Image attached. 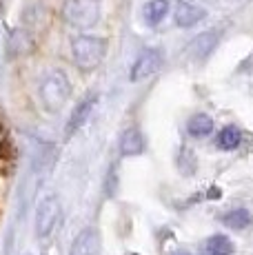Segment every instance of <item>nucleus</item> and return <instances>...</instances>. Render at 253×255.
Segmentation results:
<instances>
[{
    "mask_svg": "<svg viewBox=\"0 0 253 255\" xmlns=\"http://www.w3.org/2000/svg\"><path fill=\"white\" fill-rule=\"evenodd\" d=\"M107 56V40L100 36H78L71 40V58L82 71H96Z\"/></svg>",
    "mask_w": 253,
    "mask_h": 255,
    "instance_id": "nucleus-1",
    "label": "nucleus"
},
{
    "mask_svg": "<svg viewBox=\"0 0 253 255\" xmlns=\"http://www.w3.org/2000/svg\"><path fill=\"white\" fill-rule=\"evenodd\" d=\"M204 16H207V11H204L202 7L191 4V2H180L176 7V11H173V20H176V24L178 27H184V29L198 24Z\"/></svg>",
    "mask_w": 253,
    "mask_h": 255,
    "instance_id": "nucleus-8",
    "label": "nucleus"
},
{
    "mask_svg": "<svg viewBox=\"0 0 253 255\" xmlns=\"http://www.w3.org/2000/svg\"><path fill=\"white\" fill-rule=\"evenodd\" d=\"M96 102H98V96H96V93H91V96L82 98V100L74 107V111H71L69 120H67V127H65V135H67V138H71V135L78 133V131L82 129V125L89 120V116H91V111H94Z\"/></svg>",
    "mask_w": 253,
    "mask_h": 255,
    "instance_id": "nucleus-6",
    "label": "nucleus"
},
{
    "mask_svg": "<svg viewBox=\"0 0 253 255\" xmlns=\"http://www.w3.org/2000/svg\"><path fill=\"white\" fill-rule=\"evenodd\" d=\"M218 40H220V31L202 33V36H198L196 40L189 45V53H191L193 58H204V56H209V53L216 49Z\"/></svg>",
    "mask_w": 253,
    "mask_h": 255,
    "instance_id": "nucleus-10",
    "label": "nucleus"
},
{
    "mask_svg": "<svg viewBox=\"0 0 253 255\" xmlns=\"http://www.w3.org/2000/svg\"><path fill=\"white\" fill-rule=\"evenodd\" d=\"M176 255H191V253H176Z\"/></svg>",
    "mask_w": 253,
    "mask_h": 255,
    "instance_id": "nucleus-16",
    "label": "nucleus"
},
{
    "mask_svg": "<svg viewBox=\"0 0 253 255\" xmlns=\"http://www.w3.org/2000/svg\"><path fill=\"white\" fill-rule=\"evenodd\" d=\"M167 13H169V2L167 0H149V2L144 4V9H142L144 22L151 24V27L162 22Z\"/></svg>",
    "mask_w": 253,
    "mask_h": 255,
    "instance_id": "nucleus-11",
    "label": "nucleus"
},
{
    "mask_svg": "<svg viewBox=\"0 0 253 255\" xmlns=\"http://www.w3.org/2000/svg\"><path fill=\"white\" fill-rule=\"evenodd\" d=\"M40 98L47 111H53V114L60 111L65 107V102L71 98V82L67 78V73L60 69L47 73L40 85Z\"/></svg>",
    "mask_w": 253,
    "mask_h": 255,
    "instance_id": "nucleus-2",
    "label": "nucleus"
},
{
    "mask_svg": "<svg viewBox=\"0 0 253 255\" xmlns=\"http://www.w3.org/2000/svg\"><path fill=\"white\" fill-rule=\"evenodd\" d=\"M100 249V233L96 229H85L71 244L69 255H96Z\"/></svg>",
    "mask_w": 253,
    "mask_h": 255,
    "instance_id": "nucleus-7",
    "label": "nucleus"
},
{
    "mask_svg": "<svg viewBox=\"0 0 253 255\" xmlns=\"http://www.w3.org/2000/svg\"><path fill=\"white\" fill-rule=\"evenodd\" d=\"M187 129H189V133L196 135V138H204V135H209L213 131V120L207 114H198L189 120Z\"/></svg>",
    "mask_w": 253,
    "mask_h": 255,
    "instance_id": "nucleus-14",
    "label": "nucleus"
},
{
    "mask_svg": "<svg viewBox=\"0 0 253 255\" xmlns=\"http://www.w3.org/2000/svg\"><path fill=\"white\" fill-rule=\"evenodd\" d=\"M233 253V242L227 235H213L209 238L207 247H204V255H231Z\"/></svg>",
    "mask_w": 253,
    "mask_h": 255,
    "instance_id": "nucleus-13",
    "label": "nucleus"
},
{
    "mask_svg": "<svg viewBox=\"0 0 253 255\" xmlns=\"http://www.w3.org/2000/svg\"><path fill=\"white\" fill-rule=\"evenodd\" d=\"M144 151V135L140 129H135V127H131V129H126L123 133V138H120V153L126 155V158H131V155H140Z\"/></svg>",
    "mask_w": 253,
    "mask_h": 255,
    "instance_id": "nucleus-9",
    "label": "nucleus"
},
{
    "mask_svg": "<svg viewBox=\"0 0 253 255\" xmlns=\"http://www.w3.org/2000/svg\"><path fill=\"white\" fill-rule=\"evenodd\" d=\"M62 18L76 29H89L100 20V0H65Z\"/></svg>",
    "mask_w": 253,
    "mask_h": 255,
    "instance_id": "nucleus-3",
    "label": "nucleus"
},
{
    "mask_svg": "<svg viewBox=\"0 0 253 255\" xmlns=\"http://www.w3.org/2000/svg\"><path fill=\"white\" fill-rule=\"evenodd\" d=\"M160 67H162V53H160V49H144V51L135 58L129 78H131V82H140V80H144V78L153 76Z\"/></svg>",
    "mask_w": 253,
    "mask_h": 255,
    "instance_id": "nucleus-5",
    "label": "nucleus"
},
{
    "mask_svg": "<svg viewBox=\"0 0 253 255\" xmlns=\"http://www.w3.org/2000/svg\"><path fill=\"white\" fill-rule=\"evenodd\" d=\"M216 142H218V146H220V149L233 151V149H238V146H240L242 133H240V129H238V127H225V129L218 133Z\"/></svg>",
    "mask_w": 253,
    "mask_h": 255,
    "instance_id": "nucleus-12",
    "label": "nucleus"
},
{
    "mask_svg": "<svg viewBox=\"0 0 253 255\" xmlns=\"http://www.w3.org/2000/svg\"><path fill=\"white\" fill-rule=\"evenodd\" d=\"M60 200L58 195H47L42 198V202L38 204V211H36V235L38 238H47L51 235V231L56 229L58 220H60Z\"/></svg>",
    "mask_w": 253,
    "mask_h": 255,
    "instance_id": "nucleus-4",
    "label": "nucleus"
},
{
    "mask_svg": "<svg viewBox=\"0 0 253 255\" xmlns=\"http://www.w3.org/2000/svg\"><path fill=\"white\" fill-rule=\"evenodd\" d=\"M222 222L231 229H245L247 224L251 222V215H249V211H245V209H236V211H231V213H227L225 218H222Z\"/></svg>",
    "mask_w": 253,
    "mask_h": 255,
    "instance_id": "nucleus-15",
    "label": "nucleus"
}]
</instances>
